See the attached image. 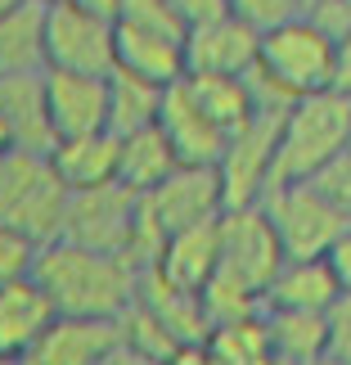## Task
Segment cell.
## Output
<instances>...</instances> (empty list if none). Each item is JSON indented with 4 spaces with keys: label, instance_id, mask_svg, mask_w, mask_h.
Instances as JSON below:
<instances>
[{
    "label": "cell",
    "instance_id": "cell-26",
    "mask_svg": "<svg viewBox=\"0 0 351 365\" xmlns=\"http://www.w3.org/2000/svg\"><path fill=\"white\" fill-rule=\"evenodd\" d=\"M203 343H207V352L216 356V365H261L271 356L261 312L243 316V320H226V325H212Z\"/></svg>",
    "mask_w": 351,
    "mask_h": 365
},
{
    "label": "cell",
    "instance_id": "cell-1",
    "mask_svg": "<svg viewBox=\"0 0 351 365\" xmlns=\"http://www.w3.org/2000/svg\"><path fill=\"white\" fill-rule=\"evenodd\" d=\"M32 279L46 289L54 316H90V320H122L135 302L140 271L117 252L81 248L73 240L41 244Z\"/></svg>",
    "mask_w": 351,
    "mask_h": 365
},
{
    "label": "cell",
    "instance_id": "cell-18",
    "mask_svg": "<svg viewBox=\"0 0 351 365\" xmlns=\"http://www.w3.org/2000/svg\"><path fill=\"white\" fill-rule=\"evenodd\" d=\"M50 320H54V307L32 275L0 284V356L23 361L41 334L50 329Z\"/></svg>",
    "mask_w": 351,
    "mask_h": 365
},
{
    "label": "cell",
    "instance_id": "cell-10",
    "mask_svg": "<svg viewBox=\"0 0 351 365\" xmlns=\"http://www.w3.org/2000/svg\"><path fill=\"white\" fill-rule=\"evenodd\" d=\"M140 212H145L158 240H167L176 230H189V226H203V221H216L226 212L216 167H176L162 185L140 194Z\"/></svg>",
    "mask_w": 351,
    "mask_h": 365
},
{
    "label": "cell",
    "instance_id": "cell-30",
    "mask_svg": "<svg viewBox=\"0 0 351 365\" xmlns=\"http://www.w3.org/2000/svg\"><path fill=\"white\" fill-rule=\"evenodd\" d=\"M325 329H329V356H338V361L351 365V289L329 302Z\"/></svg>",
    "mask_w": 351,
    "mask_h": 365
},
{
    "label": "cell",
    "instance_id": "cell-16",
    "mask_svg": "<svg viewBox=\"0 0 351 365\" xmlns=\"http://www.w3.org/2000/svg\"><path fill=\"white\" fill-rule=\"evenodd\" d=\"M0 118L9 145L27 153L54 149V126L46 108V68L41 73H0Z\"/></svg>",
    "mask_w": 351,
    "mask_h": 365
},
{
    "label": "cell",
    "instance_id": "cell-34",
    "mask_svg": "<svg viewBox=\"0 0 351 365\" xmlns=\"http://www.w3.org/2000/svg\"><path fill=\"white\" fill-rule=\"evenodd\" d=\"M104 365H158V361H149V356H140L135 347H126V343H117V347H113V356H108Z\"/></svg>",
    "mask_w": 351,
    "mask_h": 365
},
{
    "label": "cell",
    "instance_id": "cell-21",
    "mask_svg": "<svg viewBox=\"0 0 351 365\" xmlns=\"http://www.w3.org/2000/svg\"><path fill=\"white\" fill-rule=\"evenodd\" d=\"M180 167L176 149L167 145V135L153 126H140V131L117 135V185H126L131 194H149L153 185H162Z\"/></svg>",
    "mask_w": 351,
    "mask_h": 365
},
{
    "label": "cell",
    "instance_id": "cell-29",
    "mask_svg": "<svg viewBox=\"0 0 351 365\" xmlns=\"http://www.w3.org/2000/svg\"><path fill=\"white\" fill-rule=\"evenodd\" d=\"M226 9L239 14L243 23H252L257 32H266V27L275 23H288L302 14V0H226Z\"/></svg>",
    "mask_w": 351,
    "mask_h": 365
},
{
    "label": "cell",
    "instance_id": "cell-14",
    "mask_svg": "<svg viewBox=\"0 0 351 365\" xmlns=\"http://www.w3.org/2000/svg\"><path fill=\"white\" fill-rule=\"evenodd\" d=\"M117 343H122V320L54 316L50 329L19 365H104Z\"/></svg>",
    "mask_w": 351,
    "mask_h": 365
},
{
    "label": "cell",
    "instance_id": "cell-7",
    "mask_svg": "<svg viewBox=\"0 0 351 365\" xmlns=\"http://www.w3.org/2000/svg\"><path fill=\"white\" fill-rule=\"evenodd\" d=\"M261 212L271 221L284 257H320L333 235L347 230V221L325 203L311 180H288V185H271L261 199Z\"/></svg>",
    "mask_w": 351,
    "mask_h": 365
},
{
    "label": "cell",
    "instance_id": "cell-19",
    "mask_svg": "<svg viewBox=\"0 0 351 365\" xmlns=\"http://www.w3.org/2000/svg\"><path fill=\"white\" fill-rule=\"evenodd\" d=\"M333 298H338V284H333L329 266L320 257H284L261 293V307L266 312H320L325 316Z\"/></svg>",
    "mask_w": 351,
    "mask_h": 365
},
{
    "label": "cell",
    "instance_id": "cell-27",
    "mask_svg": "<svg viewBox=\"0 0 351 365\" xmlns=\"http://www.w3.org/2000/svg\"><path fill=\"white\" fill-rule=\"evenodd\" d=\"M311 185L325 194V203L351 226V149H342L329 167H320V172L311 176Z\"/></svg>",
    "mask_w": 351,
    "mask_h": 365
},
{
    "label": "cell",
    "instance_id": "cell-11",
    "mask_svg": "<svg viewBox=\"0 0 351 365\" xmlns=\"http://www.w3.org/2000/svg\"><path fill=\"white\" fill-rule=\"evenodd\" d=\"M261 32L239 14H212L203 23H189L185 32V73L189 77H248L257 68Z\"/></svg>",
    "mask_w": 351,
    "mask_h": 365
},
{
    "label": "cell",
    "instance_id": "cell-32",
    "mask_svg": "<svg viewBox=\"0 0 351 365\" xmlns=\"http://www.w3.org/2000/svg\"><path fill=\"white\" fill-rule=\"evenodd\" d=\"M158 365H216V356L207 352V343H180V347H172Z\"/></svg>",
    "mask_w": 351,
    "mask_h": 365
},
{
    "label": "cell",
    "instance_id": "cell-6",
    "mask_svg": "<svg viewBox=\"0 0 351 365\" xmlns=\"http://www.w3.org/2000/svg\"><path fill=\"white\" fill-rule=\"evenodd\" d=\"M135 226H140V194L108 180V185H95V190H68L59 240H73L81 248H100V252H117V257L131 262Z\"/></svg>",
    "mask_w": 351,
    "mask_h": 365
},
{
    "label": "cell",
    "instance_id": "cell-23",
    "mask_svg": "<svg viewBox=\"0 0 351 365\" xmlns=\"http://www.w3.org/2000/svg\"><path fill=\"white\" fill-rule=\"evenodd\" d=\"M266 343H271V356L288 361V365H306L315 356L329 352V329L320 312H266Z\"/></svg>",
    "mask_w": 351,
    "mask_h": 365
},
{
    "label": "cell",
    "instance_id": "cell-5",
    "mask_svg": "<svg viewBox=\"0 0 351 365\" xmlns=\"http://www.w3.org/2000/svg\"><path fill=\"white\" fill-rule=\"evenodd\" d=\"M46 68L59 73H113V14L77 5V0H46Z\"/></svg>",
    "mask_w": 351,
    "mask_h": 365
},
{
    "label": "cell",
    "instance_id": "cell-38",
    "mask_svg": "<svg viewBox=\"0 0 351 365\" xmlns=\"http://www.w3.org/2000/svg\"><path fill=\"white\" fill-rule=\"evenodd\" d=\"M19 5H23V0H0V19H5L9 9H19Z\"/></svg>",
    "mask_w": 351,
    "mask_h": 365
},
{
    "label": "cell",
    "instance_id": "cell-12",
    "mask_svg": "<svg viewBox=\"0 0 351 365\" xmlns=\"http://www.w3.org/2000/svg\"><path fill=\"white\" fill-rule=\"evenodd\" d=\"M46 108L54 126V145L108 131V77L46 68Z\"/></svg>",
    "mask_w": 351,
    "mask_h": 365
},
{
    "label": "cell",
    "instance_id": "cell-35",
    "mask_svg": "<svg viewBox=\"0 0 351 365\" xmlns=\"http://www.w3.org/2000/svg\"><path fill=\"white\" fill-rule=\"evenodd\" d=\"M77 5H90V9H104V14H113V9H117V0H77Z\"/></svg>",
    "mask_w": 351,
    "mask_h": 365
},
{
    "label": "cell",
    "instance_id": "cell-8",
    "mask_svg": "<svg viewBox=\"0 0 351 365\" xmlns=\"http://www.w3.org/2000/svg\"><path fill=\"white\" fill-rule=\"evenodd\" d=\"M216 230H221V262H216V275H226L230 284L248 289V293H266L271 275L279 271L284 262V248H279L271 221H266L261 203H248V207H226L216 217Z\"/></svg>",
    "mask_w": 351,
    "mask_h": 365
},
{
    "label": "cell",
    "instance_id": "cell-28",
    "mask_svg": "<svg viewBox=\"0 0 351 365\" xmlns=\"http://www.w3.org/2000/svg\"><path fill=\"white\" fill-rule=\"evenodd\" d=\"M36 244L27 240V235L19 230H9V226H0V284H9V279H23V275H32V266H36Z\"/></svg>",
    "mask_w": 351,
    "mask_h": 365
},
{
    "label": "cell",
    "instance_id": "cell-24",
    "mask_svg": "<svg viewBox=\"0 0 351 365\" xmlns=\"http://www.w3.org/2000/svg\"><path fill=\"white\" fill-rule=\"evenodd\" d=\"M185 81H189V95L199 100V108L216 122V131L226 140L257 118V100H252L243 77H189L185 73Z\"/></svg>",
    "mask_w": 351,
    "mask_h": 365
},
{
    "label": "cell",
    "instance_id": "cell-2",
    "mask_svg": "<svg viewBox=\"0 0 351 365\" xmlns=\"http://www.w3.org/2000/svg\"><path fill=\"white\" fill-rule=\"evenodd\" d=\"M257 113H284L293 100L333 91V36L311 14L266 27L257 41V68L243 77Z\"/></svg>",
    "mask_w": 351,
    "mask_h": 365
},
{
    "label": "cell",
    "instance_id": "cell-22",
    "mask_svg": "<svg viewBox=\"0 0 351 365\" xmlns=\"http://www.w3.org/2000/svg\"><path fill=\"white\" fill-rule=\"evenodd\" d=\"M46 68V0H23L0 19V73Z\"/></svg>",
    "mask_w": 351,
    "mask_h": 365
},
{
    "label": "cell",
    "instance_id": "cell-13",
    "mask_svg": "<svg viewBox=\"0 0 351 365\" xmlns=\"http://www.w3.org/2000/svg\"><path fill=\"white\" fill-rule=\"evenodd\" d=\"M158 131L167 135V145L176 149L180 167H216L226 135L216 131V122L199 108V100L189 95V81L180 77L162 91L158 104Z\"/></svg>",
    "mask_w": 351,
    "mask_h": 365
},
{
    "label": "cell",
    "instance_id": "cell-15",
    "mask_svg": "<svg viewBox=\"0 0 351 365\" xmlns=\"http://www.w3.org/2000/svg\"><path fill=\"white\" fill-rule=\"evenodd\" d=\"M113 68L145 77L153 86H172L185 77V36L113 19Z\"/></svg>",
    "mask_w": 351,
    "mask_h": 365
},
{
    "label": "cell",
    "instance_id": "cell-36",
    "mask_svg": "<svg viewBox=\"0 0 351 365\" xmlns=\"http://www.w3.org/2000/svg\"><path fill=\"white\" fill-rule=\"evenodd\" d=\"M14 145H9V131H5V118H0V153H9Z\"/></svg>",
    "mask_w": 351,
    "mask_h": 365
},
{
    "label": "cell",
    "instance_id": "cell-39",
    "mask_svg": "<svg viewBox=\"0 0 351 365\" xmlns=\"http://www.w3.org/2000/svg\"><path fill=\"white\" fill-rule=\"evenodd\" d=\"M320 5H329V0H302V14H311V9H320Z\"/></svg>",
    "mask_w": 351,
    "mask_h": 365
},
{
    "label": "cell",
    "instance_id": "cell-17",
    "mask_svg": "<svg viewBox=\"0 0 351 365\" xmlns=\"http://www.w3.org/2000/svg\"><path fill=\"white\" fill-rule=\"evenodd\" d=\"M216 262H221V230L216 221H203V226L167 235L149 271L180 293H203V284L216 275Z\"/></svg>",
    "mask_w": 351,
    "mask_h": 365
},
{
    "label": "cell",
    "instance_id": "cell-4",
    "mask_svg": "<svg viewBox=\"0 0 351 365\" xmlns=\"http://www.w3.org/2000/svg\"><path fill=\"white\" fill-rule=\"evenodd\" d=\"M68 185L54 176L50 153L9 149L0 153V226L27 235L36 248L59 240Z\"/></svg>",
    "mask_w": 351,
    "mask_h": 365
},
{
    "label": "cell",
    "instance_id": "cell-37",
    "mask_svg": "<svg viewBox=\"0 0 351 365\" xmlns=\"http://www.w3.org/2000/svg\"><path fill=\"white\" fill-rule=\"evenodd\" d=\"M306 365H347V361H338V356H329V352H325V356H315V361H306Z\"/></svg>",
    "mask_w": 351,
    "mask_h": 365
},
{
    "label": "cell",
    "instance_id": "cell-40",
    "mask_svg": "<svg viewBox=\"0 0 351 365\" xmlns=\"http://www.w3.org/2000/svg\"><path fill=\"white\" fill-rule=\"evenodd\" d=\"M261 365H288V361H279V356H266V361H261Z\"/></svg>",
    "mask_w": 351,
    "mask_h": 365
},
{
    "label": "cell",
    "instance_id": "cell-33",
    "mask_svg": "<svg viewBox=\"0 0 351 365\" xmlns=\"http://www.w3.org/2000/svg\"><path fill=\"white\" fill-rule=\"evenodd\" d=\"M172 5L180 9L185 23H203V19H212V14H226V0H172Z\"/></svg>",
    "mask_w": 351,
    "mask_h": 365
},
{
    "label": "cell",
    "instance_id": "cell-9",
    "mask_svg": "<svg viewBox=\"0 0 351 365\" xmlns=\"http://www.w3.org/2000/svg\"><path fill=\"white\" fill-rule=\"evenodd\" d=\"M275 140H279V113H257L243 131L226 140L216 158L226 207H248L266 199V190L275 185Z\"/></svg>",
    "mask_w": 351,
    "mask_h": 365
},
{
    "label": "cell",
    "instance_id": "cell-41",
    "mask_svg": "<svg viewBox=\"0 0 351 365\" xmlns=\"http://www.w3.org/2000/svg\"><path fill=\"white\" fill-rule=\"evenodd\" d=\"M0 365H19V361H5V356H0Z\"/></svg>",
    "mask_w": 351,
    "mask_h": 365
},
{
    "label": "cell",
    "instance_id": "cell-31",
    "mask_svg": "<svg viewBox=\"0 0 351 365\" xmlns=\"http://www.w3.org/2000/svg\"><path fill=\"white\" fill-rule=\"evenodd\" d=\"M320 262L329 266V275H333V284H338V293L351 289V226L333 235V244L320 252Z\"/></svg>",
    "mask_w": 351,
    "mask_h": 365
},
{
    "label": "cell",
    "instance_id": "cell-25",
    "mask_svg": "<svg viewBox=\"0 0 351 365\" xmlns=\"http://www.w3.org/2000/svg\"><path fill=\"white\" fill-rule=\"evenodd\" d=\"M162 91L167 86H153L145 77H131V73H108V131L126 135V131H140V126H153L158 122V104H162Z\"/></svg>",
    "mask_w": 351,
    "mask_h": 365
},
{
    "label": "cell",
    "instance_id": "cell-20",
    "mask_svg": "<svg viewBox=\"0 0 351 365\" xmlns=\"http://www.w3.org/2000/svg\"><path fill=\"white\" fill-rule=\"evenodd\" d=\"M50 167L68 190H95L117 180V135L113 131H95L77 140H59L50 149Z\"/></svg>",
    "mask_w": 351,
    "mask_h": 365
},
{
    "label": "cell",
    "instance_id": "cell-3",
    "mask_svg": "<svg viewBox=\"0 0 351 365\" xmlns=\"http://www.w3.org/2000/svg\"><path fill=\"white\" fill-rule=\"evenodd\" d=\"M342 149H351V95L315 91L293 100L279 113L275 140V185L311 180L320 167H329Z\"/></svg>",
    "mask_w": 351,
    "mask_h": 365
}]
</instances>
